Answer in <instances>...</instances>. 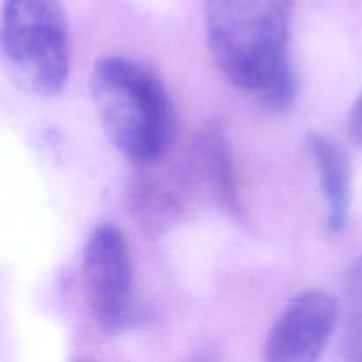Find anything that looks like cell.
I'll list each match as a JSON object with an SVG mask.
<instances>
[{
  "instance_id": "cell-1",
  "label": "cell",
  "mask_w": 362,
  "mask_h": 362,
  "mask_svg": "<svg viewBox=\"0 0 362 362\" xmlns=\"http://www.w3.org/2000/svg\"><path fill=\"white\" fill-rule=\"evenodd\" d=\"M293 0H205L209 49L223 76L272 110L297 95L290 55Z\"/></svg>"
},
{
  "instance_id": "cell-2",
  "label": "cell",
  "mask_w": 362,
  "mask_h": 362,
  "mask_svg": "<svg viewBox=\"0 0 362 362\" xmlns=\"http://www.w3.org/2000/svg\"><path fill=\"white\" fill-rule=\"evenodd\" d=\"M90 94L113 147L140 165L166 152L175 133V112L163 81L141 62L106 55L94 64Z\"/></svg>"
},
{
  "instance_id": "cell-3",
  "label": "cell",
  "mask_w": 362,
  "mask_h": 362,
  "mask_svg": "<svg viewBox=\"0 0 362 362\" xmlns=\"http://www.w3.org/2000/svg\"><path fill=\"white\" fill-rule=\"evenodd\" d=\"M2 53L23 90L55 95L71 66L69 28L60 0H4Z\"/></svg>"
},
{
  "instance_id": "cell-4",
  "label": "cell",
  "mask_w": 362,
  "mask_h": 362,
  "mask_svg": "<svg viewBox=\"0 0 362 362\" xmlns=\"http://www.w3.org/2000/svg\"><path fill=\"white\" fill-rule=\"evenodd\" d=\"M85 290L95 322L119 332L136 320L134 265L122 230L113 223L95 226L81 253Z\"/></svg>"
},
{
  "instance_id": "cell-5",
  "label": "cell",
  "mask_w": 362,
  "mask_h": 362,
  "mask_svg": "<svg viewBox=\"0 0 362 362\" xmlns=\"http://www.w3.org/2000/svg\"><path fill=\"white\" fill-rule=\"evenodd\" d=\"M338 300L325 290L297 293L269 331L264 359L269 362H311L322 356L338 331Z\"/></svg>"
},
{
  "instance_id": "cell-6",
  "label": "cell",
  "mask_w": 362,
  "mask_h": 362,
  "mask_svg": "<svg viewBox=\"0 0 362 362\" xmlns=\"http://www.w3.org/2000/svg\"><path fill=\"white\" fill-rule=\"evenodd\" d=\"M308 147L320 177V187L327 207L325 225L331 233H341L349 223L350 205H352L350 159L345 148L329 134H310Z\"/></svg>"
},
{
  "instance_id": "cell-7",
  "label": "cell",
  "mask_w": 362,
  "mask_h": 362,
  "mask_svg": "<svg viewBox=\"0 0 362 362\" xmlns=\"http://www.w3.org/2000/svg\"><path fill=\"white\" fill-rule=\"evenodd\" d=\"M338 306L339 357L346 362H362V255L346 271Z\"/></svg>"
},
{
  "instance_id": "cell-8",
  "label": "cell",
  "mask_w": 362,
  "mask_h": 362,
  "mask_svg": "<svg viewBox=\"0 0 362 362\" xmlns=\"http://www.w3.org/2000/svg\"><path fill=\"white\" fill-rule=\"evenodd\" d=\"M198 161L202 163L205 177L216 197L219 198L225 207L237 211L239 200H237V184L235 173H233L232 156H230L228 145L219 131L211 129L205 133L198 141Z\"/></svg>"
},
{
  "instance_id": "cell-9",
  "label": "cell",
  "mask_w": 362,
  "mask_h": 362,
  "mask_svg": "<svg viewBox=\"0 0 362 362\" xmlns=\"http://www.w3.org/2000/svg\"><path fill=\"white\" fill-rule=\"evenodd\" d=\"M349 134L357 145L362 147V92L359 98H357V101L354 103L352 110H350Z\"/></svg>"
}]
</instances>
